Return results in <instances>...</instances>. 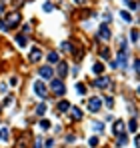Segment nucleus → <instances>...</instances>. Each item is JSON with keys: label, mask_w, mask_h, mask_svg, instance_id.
Segmentation results:
<instances>
[{"label": "nucleus", "mask_w": 140, "mask_h": 148, "mask_svg": "<svg viewBox=\"0 0 140 148\" xmlns=\"http://www.w3.org/2000/svg\"><path fill=\"white\" fill-rule=\"evenodd\" d=\"M42 58V52L38 48H32V52H30V62H38Z\"/></svg>", "instance_id": "6e6552de"}, {"label": "nucleus", "mask_w": 140, "mask_h": 148, "mask_svg": "<svg viewBox=\"0 0 140 148\" xmlns=\"http://www.w3.org/2000/svg\"><path fill=\"white\" fill-rule=\"evenodd\" d=\"M120 16H122V18L126 20V22H130V20H132V16H130V12H126V10H122V12H120Z\"/></svg>", "instance_id": "a211bd4d"}, {"label": "nucleus", "mask_w": 140, "mask_h": 148, "mask_svg": "<svg viewBox=\"0 0 140 148\" xmlns=\"http://www.w3.org/2000/svg\"><path fill=\"white\" fill-rule=\"evenodd\" d=\"M134 70L140 74V60H134Z\"/></svg>", "instance_id": "cd10ccee"}, {"label": "nucleus", "mask_w": 140, "mask_h": 148, "mask_svg": "<svg viewBox=\"0 0 140 148\" xmlns=\"http://www.w3.org/2000/svg\"><path fill=\"white\" fill-rule=\"evenodd\" d=\"M12 100H14V98H12V96H8V98L4 100V106H10V104H12Z\"/></svg>", "instance_id": "7c9ffc66"}, {"label": "nucleus", "mask_w": 140, "mask_h": 148, "mask_svg": "<svg viewBox=\"0 0 140 148\" xmlns=\"http://www.w3.org/2000/svg\"><path fill=\"white\" fill-rule=\"evenodd\" d=\"M2 12H4V4L0 2V14H2Z\"/></svg>", "instance_id": "72a5a7b5"}, {"label": "nucleus", "mask_w": 140, "mask_h": 148, "mask_svg": "<svg viewBox=\"0 0 140 148\" xmlns=\"http://www.w3.org/2000/svg\"><path fill=\"white\" fill-rule=\"evenodd\" d=\"M138 38H140L138 30H136V28H132V32H130V40H134V42H138Z\"/></svg>", "instance_id": "dca6fc26"}, {"label": "nucleus", "mask_w": 140, "mask_h": 148, "mask_svg": "<svg viewBox=\"0 0 140 148\" xmlns=\"http://www.w3.org/2000/svg\"><path fill=\"white\" fill-rule=\"evenodd\" d=\"M88 144H90V146H98V138H96V136H92V138L88 140Z\"/></svg>", "instance_id": "393cba45"}, {"label": "nucleus", "mask_w": 140, "mask_h": 148, "mask_svg": "<svg viewBox=\"0 0 140 148\" xmlns=\"http://www.w3.org/2000/svg\"><path fill=\"white\" fill-rule=\"evenodd\" d=\"M0 138H2V140H6V138H8V130H6V128L0 132Z\"/></svg>", "instance_id": "a878e982"}, {"label": "nucleus", "mask_w": 140, "mask_h": 148, "mask_svg": "<svg viewBox=\"0 0 140 148\" xmlns=\"http://www.w3.org/2000/svg\"><path fill=\"white\" fill-rule=\"evenodd\" d=\"M112 130H114L116 134L124 132V122H122V120H116V122H114V126H112Z\"/></svg>", "instance_id": "9d476101"}, {"label": "nucleus", "mask_w": 140, "mask_h": 148, "mask_svg": "<svg viewBox=\"0 0 140 148\" xmlns=\"http://www.w3.org/2000/svg\"><path fill=\"white\" fill-rule=\"evenodd\" d=\"M126 142H128V138H126L124 134H122V136H118V144H120V146H124Z\"/></svg>", "instance_id": "4be33fe9"}, {"label": "nucleus", "mask_w": 140, "mask_h": 148, "mask_svg": "<svg viewBox=\"0 0 140 148\" xmlns=\"http://www.w3.org/2000/svg\"><path fill=\"white\" fill-rule=\"evenodd\" d=\"M108 84H110V80H108L106 76H100V78L94 80V86H96V88H106Z\"/></svg>", "instance_id": "423d86ee"}, {"label": "nucleus", "mask_w": 140, "mask_h": 148, "mask_svg": "<svg viewBox=\"0 0 140 148\" xmlns=\"http://www.w3.org/2000/svg\"><path fill=\"white\" fill-rule=\"evenodd\" d=\"M36 112H38V114L42 116V114L46 112V104H44V102H42V104H38V108H36Z\"/></svg>", "instance_id": "6ab92c4d"}, {"label": "nucleus", "mask_w": 140, "mask_h": 148, "mask_svg": "<svg viewBox=\"0 0 140 148\" xmlns=\"http://www.w3.org/2000/svg\"><path fill=\"white\" fill-rule=\"evenodd\" d=\"M118 64L122 68H126V52L124 50H120V54H118Z\"/></svg>", "instance_id": "9b49d317"}, {"label": "nucleus", "mask_w": 140, "mask_h": 148, "mask_svg": "<svg viewBox=\"0 0 140 148\" xmlns=\"http://www.w3.org/2000/svg\"><path fill=\"white\" fill-rule=\"evenodd\" d=\"M68 72V66H66V62H58V76L62 78V76H66Z\"/></svg>", "instance_id": "1a4fd4ad"}, {"label": "nucleus", "mask_w": 140, "mask_h": 148, "mask_svg": "<svg viewBox=\"0 0 140 148\" xmlns=\"http://www.w3.org/2000/svg\"><path fill=\"white\" fill-rule=\"evenodd\" d=\"M100 56L108 60V58H110V50H108V48H104V50H102V52H100Z\"/></svg>", "instance_id": "b1692460"}, {"label": "nucleus", "mask_w": 140, "mask_h": 148, "mask_svg": "<svg viewBox=\"0 0 140 148\" xmlns=\"http://www.w3.org/2000/svg\"><path fill=\"white\" fill-rule=\"evenodd\" d=\"M58 110H60V112H66V110H70V104L66 102V100H62V102H58Z\"/></svg>", "instance_id": "ddd939ff"}, {"label": "nucleus", "mask_w": 140, "mask_h": 148, "mask_svg": "<svg viewBox=\"0 0 140 148\" xmlns=\"http://www.w3.org/2000/svg\"><path fill=\"white\" fill-rule=\"evenodd\" d=\"M40 126L46 130V128H50V122H48V120H40Z\"/></svg>", "instance_id": "bb28decb"}, {"label": "nucleus", "mask_w": 140, "mask_h": 148, "mask_svg": "<svg viewBox=\"0 0 140 148\" xmlns=\"http://www.w3.org/2000/svg\"><path fill=\"white\" fill-rule=\"evenodd\" d=\"M138 94H140V88H138Z\"/></svg>", "instance_id": "c9c22d12"}, {"label": "nucleus", "mask_w": 140, "mask_h": 148, "mask_svg": "<svg viewBox=\"0 0 140 148\" xmlns=\"http://www.w3.org/2000/svg\"><path fill=\"white\" fill-rule=\"evenodd\" d=\"M106 106H108V108H112V106H114V100H112V98H106Z\"/></svg>", "instance_id": "c756f323"}, {"label": "nucleus", "mask_w": 140, "mask_h": 148, "mask_svg": "<svg viewBox=\"0 0 140 148\" xmlns=\"http://www.w3.org/2000/svg\"><path fill=\"white\" fill-rule=\"evenodd\" d=\"M76 90H78V94H86V86L84 84H76Z\"/></svg>", "instance_id": "412c9836"}, {"label": "nucleus", "mask_w": 140, "mask_h": 148, "mask_svg": "<svg viewBox=\"0 0 140 148\" xmlns=\"http://www.w3.org/2000/svg\"><path fill=\"white\" fill-rule=\"evenodd\" d=\"M16 44H18V46H26V38H24V36H16Z\"/></svg>", "instance_id": "f3484780"}, {"label": "nucleus", "mask_w": 140, "mask_h": 148, "mask_svg": "<svg viewBox=\"0 0 140 148\" xmlns=\"http://www.w3.org/2000/svg\"><path fill=\"white\" fill-rule=\"evenodd\" d=\"M70 112H72V118H74V120H80V118H82V110H80V108L74 106V108H70Z\"/></svg>", "instance_id": "f8f14e48"}, {"label": "nucleus", "mask_w": 140, "mask_h": 148, "mask_svg": "<svg viewBox=\"0 0 140 148\" xmlns=\"http://www.w3.org/2000/svg\"><path fill=\"white\" fill-rule=\"evenodd\" d=\"M34 148H42V140H40V138L36 140V144H34Z\"/></svg>", "instance_id": "473e14b6"}, {"label": "nucleus", "mask_w": 140, "mask_h": 148, "mask_svg": "<svg viewBox=\"0 0 140 148\" xmlns=\"http://www.w3.org/2000/svg\"><path fill=\"white\" fill-rule=\"evenodd\" d=\"M44 10H46V12H52V4H50V2L44 4Z\"/></svg>", "instance_id": "2f4dec72"}, {"label": "nucleus", "mask_w": 140, "mask_h": 148, "mask_svg": "<svg viewBox=\"0 0 140 148\" xmlns=\"http://www.w3.org/2000/svg\"><path fill=\"white\" fill-rule=\"evenodd\" d=\"M60 48L64 50V52H70V50H72V46H70L68 42H62V44H60Z\"/></svg>", "instance_id": "5701e85b"}, {"label": "nucleus", "mask_w": 140, "mask_h": 148, "mask_svg": "<svg viewBox=\"0 0 140 148\" xmlns=\"http://www.w3.org/2000/svg\"><path fill=\"white\" fill-rule=\"evenodd\" d=\"M38 74H40V78H42V80H50V78L54 76V70H52L50 66H42V68L38 70Z\"/></svg>", "instance_id": "20e7f679"}, {"label": "nucleus", "mask_w": 140, "mask_h": 148, "mask_svg": "<svg viewBox=\"0 0 140 148\" xmlns=\"http://www.w3.org/2000/svg\"><path fill=\"white\" fill-rule=\"evenodd\" d=\"M104 72V66H102V62H96L94 64V74H102Z\"/></svg>", "instance_id": "2eb2a0df"}, {"label": "nucleus", "mask_w": 140, "mask_h": 148, "mask_svg": "<svg viewBox=\"0 0 140 148\" xmlns=\"http://www.w3.org/2000/svg\"><path fill=\"white\" fill-rule=\"evenodd\" d=\"M34 92L38 94V96H46V92H48V88H46V84L42 82V80H38V82H34Z\"/></svg>", "instance_id": "f03ea898"}, {"label": "nucleus", "mask_w": 140, "mask_h": 148, "mask_svg": "<svg viewBox=\"0 0 140 148\" xmlns=\"http://www.w3.org/2000/svg\"><path fill=\"white\" fill-rule=\"evenodd\" d=\"M134 146L140 148V134H136V138H134Z\"/></svg>", "instance_id": "c85d7f7f"}, {"label": "nucleus", "mask_w": 140, "mask_h": 148, "mask_svg": "<svg viewBox=\"0 0 140 148\" xmlns=\"http://www.w3.org/2000/svg\"><path fill=\"white\" fill-rule=\"evenodd\" d=\"M20 20H22V16H20V12H10L8 16H6V26L8 28H16V26L20 24Z\"/></svg>", "instance_id": "f257e3e1"}, {"label": "nucleus", "mask_w": 140, "mask_h": 148, "mask_svg": "<svg viewBox=\"0 0 140 148\" xmlns=\"http://www.w3.org/2000/svg\"><path fill=\"white\" fill-rule=\"evenodd\" d=\"M128 128H130V132H136V128H138V124H136V120H134V118L130 120V124H128Z\"/></svg>", "instance_id": "aec40b11"}, {"label": "nucleus", "mask_w": 140, "mask_h": 148, "mask_svg": "<svg viewBox=\"0 0 140 148\" xmlns=\"http://www.w3.org/2000/svg\"><path fill=\"white\" fill-rule=\"evenodd\" d=\"M100 102H102L100 98H90V102H88V110H90V112H98L100 106H102Z\"/></svg>", "instance_id": "39448f33"}, {"label": "nucleus", "mask_w": 140, "mask_h": 148, "mask_svg": "<svg viewBox=\"0 0 140 148\" xmlns=\"http://www.w3.org/2000/svg\"><path fill=\"white\" fill-rule=\"evenodd\" d=\"M50 88H52V90H54L56 94H64V90H66V88H64V82H62V80H52Z\"/></svg>", "instance_id": "7ed1b4c3"}, {"label": "nucleus", "mask_w": 140, "mask_h": 148, "mask_svg": "<svg viewBox=\"0 0 140 148\" xmlns=\"http://www.w3.org/2000/svg\"><path fill=\"white\" fill-rule=\"evenodd\" d=\"M48 62H50V64H58V54H56V52H50V54H48Z\"/></svg>", "instance_id": "4468645a"}, {"label": "nucleus", "mask_w": 140, "mask_h": 148, "mask_svg": "<svg viewBox=\"0 0 140 148\" xmlns=\"http://www.w3.org/2000/svg\"><path fill=\"white\" fill-rule=\"evenodd\" d=\"M98 36H100V40H110V30H108V26H100V32H98Z\"/></svg>", "instance_id": "0eeeda50"}, {"label": "nucleus", "mask_w": 140, "mask_h": 148, "mask_svg": "<svg viewBox=\"0 0 140 148\" xmlns=\"http://www.w3.org/2000/svg\"><path fill=\"white\" fill-rule=\"evenodd\" d=\"M74 2H76V4H84L86 0H74Z\"/></svg>", "instance_id": "f704fd0d"}]
</instances>
